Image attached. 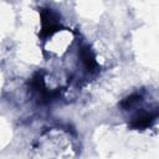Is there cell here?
Listing matches in <instances>:
<instances>
[{
	"label": "cell",
	"instance_id": "cell-1",
	"mask_svg": "<svg viewBox=\"0 0 159 159\" xmlns=\"http://www.w3.org/2000/svg\"><path fill=\"white\" fill-rule=\"evenodd\" d=\"M78 57H80L82 65L84 66V68L88 72H94L98 68V63L96 61V56H94L92 48L88 45H83V46L80 47Z\"/></svg>",
	"mask_w": 159,
	"mask_h": 159
},
{
	"label": "cell",
	"instance_id": "cell-2",
	"mask_svg": "<svg viewBox=\"0 0 159 159\" xmlns=\"http://www.w3.org/2000/svg\"><path fill=\"white\" fill-rule=\"evenodd\" d=\"M155 118H157L155 113L143 112L132 118V120L129 122V127L132 129H144V128H148L149 125H152V123L155 120Z\"/></svg>",
	"mask_w": 159,
	"mask_h": 159
},
{
	"label": "cell",
	"instance_id": "cell-3",
	"mask_svg": "<svg viewBox=\"0 0 159 159\" xmlns=\"http://www.w3.org/2000/svg\"><path fill=\"white\" fill-rule=\"evenodd\" d=\"M40 16H41L42 27L60 25V21H58L60 17H58V15L53 10H51V9H41L40 10Z\"/></svg>",
	"mask_w": 159,
	"mask_h": 159
},
{
	"label": "cell",
	"instance_id": "cell-4",
	"mask_svg": "<svg viewBox=\"0 0 159 159\" xmlns=\"http://www.w3.org/2000/svg\"><path fill=\"white\" fill-rule=\"evenodd\" d=\"M142 101V96L139 93H132L130 96L125 97L122 102H120V107L123 109H130L132 107H134L135 104H138Z\"/></svg>",
	"mask_w": 159,
	"mask_h": 159
}]
</instances>
